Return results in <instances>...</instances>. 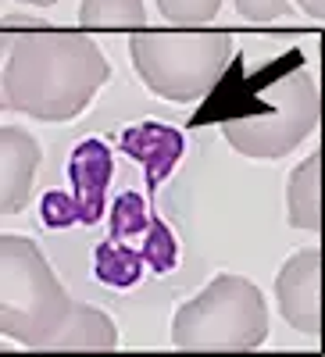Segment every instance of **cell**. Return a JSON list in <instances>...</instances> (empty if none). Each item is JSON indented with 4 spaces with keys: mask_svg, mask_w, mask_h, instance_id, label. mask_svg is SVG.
<instances>
[{
    "mask_svg": "<svg viewBox=\"0 0 325 357\" xmlns=\"http://www.w3.org/2000/svg\"><path fill=\"white\" fill-rule=\"evenodd\" d=\"M236 11L247 22H279L289 15L286 0H236Z\"/></svg>",
    "mask_w": 325,
    "mask_h": 357,
    "instance_id": "cell-18",
    "label": "cell"
},
{
    "mask_svg": "<svg viewBox=\"0 0 325 357\" xmlns=\"http://www.w3.org/2000/svg\"><path fill=\"white\" fill-rule=\"evenodd\" d=\"M286 222L293 229L325 232V146L293 168L286 186Z\"/></svg>",
    "mask_w": 325,
    "mask_h": 357,
    "instance_id": "cell-9",
    "label": "cell"
},
{
    "mask_svg": "<svg viewBox=\"0 0 325 357\" xmlns=\"http://www.w3.org/2000/svg\"><path fill=\"white\" fill-rule=\"evenodd\" d=\"M122 151L133 154L146 175H151V183H161V178L175 168L183 154V136L168 129V126H158V122H146V126H136L122 136Z\"/></svg>",
    "mask_w": 325,
    "mask_h": 357,
    "instance_id": "cell-10",
    "label": "cell"
},
{
    "mask_svg": "<svg viewBox=\"0 0 325 357\" xmlns=\"http://www.w3.org/2000/svg\"><path fill=\"white\" fill-rule=\"evenodd\" d=\"M79 25L82 29H143L146 11H143V0H82Z\"/></svg>",
    "mask_w": 325,
    "mask_h": 357,
    "instance_id": "cell-12",
    "label": "cell"
},
{
    "mask_svg": "<svg viewBox=\"0 0 325 357\" xmlns=\"http://www.w3.org/2000/svg\"><path fill=\"white\" fill-rule=\"evenodd\" d=\"M18 4H36V8H50V4H57V0H18Z\"/></svg>",
    "mask_w": 325,
    "mask_h": 357,
    "instance_id": "cell-20",
    "label": "cell"
},
{
    "mask_svg": "<svg viewBox=\"0 0 325 357\" xmlns=\"http://www.w3.org/2000/svg\"><path fill=\"white\" fill-rule=\"evenodd\" d=\"M269 336V307L261 289L243 275H218L193 301L175 311L172 343L175 347H261Z\"/></svg>",
    "mask_w": 325,
    "mask_h": 357,
    "instance_id": "cell-5",
    "label": "cell"
},
{
    "mask_svg": "<svg viewBox=\"0 0 325 357\" xmlns=\"http://www.w3.org/2000/svg\"><path fill=\"white\" fill-rule=\"evenodd\" d=\"M40 168V143L25 129H0V215H15L29 204Z\"/></svg>",
    "mask_w": 325,
    "mask_h": 357,
    "instance_id": "cell-7",
    "label": "cell"
},
{
    "mask_svg": "<svg viewBox=\"0 0 325 357\" xmlns=\"http://www.w3.org/2000/svg\"><path fill=\"white\" fill-rule=\"evenodd\" d=\"M275 301L297 333L315 336L325 321V257L318 247L286 257L275 275Z\"/></svg>",
    "mask_w": 325,
    "mask_h": 357,
    "instance_id": "cell-6",
    "label": "cell"
},
{
    "mask_svg": "<svg viewBox=\"0 0 325 357\" xmlns=\"http://www.w3.org/2000/svg\"><path fill=\"white\" fill-rule=\"evenodd\" d=\"M72 186H75V204H79V222L93 225L104 211V197H107V183H111V151L100 139H86L75 146L72 165Z\"/></svg>",
    "mask_w": 325,
    "mask_h": 357,
    "instance_id": "cell-8",
    "label": "cell"
},
{
    "mask_svg": "<svg viewBox=\"0 0 325 357\" xmlns=\"http://www.w3.org/2000/svg\"><path fill=\"white\" fill-rule=\"evenodd\" d=\"M301 11L311 15V18H325V0H297Z\"/></svg>",
    "mask_w": 325,
    "mask_h": 357,
    "instance_id": "cell-19",
    "label": "cell"
},
{
    "mask_svg": "<svg viewBox=\"0 0 325 357\" xmlns=\"http://www.w3.org/2000/svg\"><path fill=\"white\" fill-rule=\"evenodd\" d=\"M139 229H151V218L143 211V200L136 193H126L114 200V211H111V232L114 236H136Z\"/></svg>",
    "mask_w": 325,
    "mask_h": 357,
    "instance_id": "cell-15",
    "label": "cell"
},
{
    "mask_svg": "<svg viewBox=\"0 0 325 357\" xmlns=\"http://www.w3.org/2000/svg\"><path fill=\"white\" fill-rule=\"evenodd\" d=\"M143 272V254H133L126 247H111L104 243L97 250V275L107 286H133Z\"/></svg>",
    "mask_w": 325,
    "mask_h": 357,
    "instance_id": "cell-13",
    "label": "cell"
},
{
    "mask_svg": "<svg viewBox=\"0 0 325 357\" xmlns=\"http://www.w3.org/2000/svg\"><path fill=\"white\" fill-rule=\"evenodd\" d=\"M107 79V57L90 36L68 29H33L11 40L4 107L40 122H72Z\"/></svg>",
    "mask_w": 325,
    "mask_h": 357,
    "instance_id": "cell-1",
    "label": "cell"
},
{
    "mask_svg": "<svg viewBox=\"0 0 325 357\" xmlns=\"http://www.w3.org/2000/svg\"><path fill=\"white\" fill-rule=\"evenodd\" d=\"M322 104H325V100H322Z\"/></svg>",
    "mask_w": 325,
    "mask_h": 357,
    "instance_id": "cell-21",
    "label": "cell"
},
{
    "mask_svg": "<svg viewBox=\"0 0 325 357\" xmlns=\"http://www.w3.org/2000/svg\"><path fill=\"white\" fill-rule=\"evenodd\" d=\"M114 343H118L114 321L97 307L75 304L68 321L61 325V333H57L54 347H114Z\"/></svg>",
    "mask_w": 325,
    "mask_h": 357,
    "instance_id": "cell-11",
    "label": "cell"
},
{
    "mask_svg": "<svg viewBox=\"0 0 325 357\" xmlns=\"http://www.w3.org/2000/svg\"><path fill=\"white\" fill-rule=\"evenodd\" d=\"M43 222L50 229H65V225L79 222V204L68 193H47L43 197Z\"/></svg>",
    "mask_w": 325,
    "mask_h": 357,
    "instance_id": "cell-17",
    "label": "cell"
},
{
    "mask_svg": "<svg viewBox=\"0 0 325 357\" xmlns=\"http://www.w3.org/2000/svg\"><path fill=\"white\" fill-rule=\"evenodd\" d=\"M229 33H151L139 29L129 40L136 75L151 93L193 104L208 97L229 61Z\"/></svg>",
    "mask_w": 325,
    "mask_h": 357,
    "instance_id": "cell-4",
    "label": "cell"
},
{
    "mask_svg": "<svg viewBox=\"0 0 325 357\" xmlns=\"http://www.w3.org/2000/svg\"><path fill=\"white\" fill-rule=\"evenodd\" d=\"M222 8V0H158V11L172 25H200L211 22Z\"/></svg>",
    "mask_w": 325,
    "mask_h": 357,
    "instance_id": "cell-14",
    "label": "cell"
},
{
    "mask_svg": "<svg viewBox=\"0 0 325 357\" xmlns=\"http://www.w3.org/2000/svg\"><path fill=\"white\" fill-rule=\"evenodd\" d=\"M143 261L154 268V272H168V268L175 264V240H172V232L151 218V240H146L143 247Z\"/></svg>",
    "mask_w": 325,
    "mask_h": 357,
    "instance_id": "cell-16",
    "label": "cell"
},
{
    "mask_svg": "<svg viewBox=\"0 0 325 357\" xmlns=\"http://www.w3.org/2000/svg\"><path fill=\"white\" fill-rule=\"evenodd\" d=\"M318 82L304 61L282 68L261 82H250L222 122L225 139L254 161L286 158L322 118Z\"/></svg>",
    "mask_w": 325,
    "mask_h": 357,
    "instance_id": "cell-2",
    "label": "cell"
},
{
    "mask_svg": "<svg viewBox=\"0 0 325 357\" xmlns=\"http://www.w3.org/2000/svg\"><path fill=\"white\" fill-rule=\"evenodd\" d=\"M72 307L40 247L25 236H0V333L29 347H54Z\"/></svg>",
    "mask_w": 325,
    "mask_h": 357,
    "instance_id": "cell-3",
    "label": "cell"
}]
</instances>
